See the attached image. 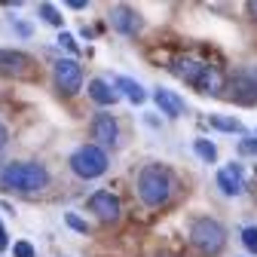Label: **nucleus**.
<instances>
[{
    "mask_svg": "<svg viewBox=\"0 0 257 257\" xmlns=\"http://www.w3.org/2000/svg\"><path fill=\"white\" fill-rule=\"evenodd\" d=\"M49 184V172L40 163H7L0 169V187L16 193H40Z\"/></svg>",
    "mask_w": 257,
    "mask_h": 257,
    "instance_id": "f257e3e1",
    "label": "nucleus"
},
{
    "mask_svg": "<svg viewBox=\"0 0 257 257\" xmlns=\"http://www.w3.org/2000/svg\"><path fill=\"white\" fill-rule=\"evenodd\" d=\"M58 43H61V46H64V49H68V52H74V55H77V52H80V46H77V43H74V37H71V34H68V31H61V37H58Z\"/></svg>",
    "mask_w": 257,
    "mask_h": 257,
    "instance_id": "4be33fe9",
    "label": "nucleus"
},
{
    "mask_svg": "<svg viewBox=\"0 0 257 257\" xmlns=\"http://www.w3.org/2000/svg\"><path fill=\"white\" fill-rule=\"evenodd\" d=\"M64 223H68V227H71V230H77V233H83V236L89 233V223H86L83 217H77L74 211H68V214H64Z\"/></svg>",
    "mask_w": 257,
    "mask_h": 257,
    "instance_id": "6ab92c4d",
    "label": "nucleus"
},
{
    "mask_svg": "<svg viewBox=\"0 0 257 257\" xmlns=\"http://www.w3.org/2000/svg\"><path fill=\"white\" fill-rule=\"evenodd\" d=\"M153 101H156L159 113H166V116H184V110H187L184 98H181L178 92H172V89H156L153 92Z\"/></svg>",
    "mask_w": 257,
    "mask_h": 257,
    "instance_id": "ddd939ff",
    "label": "nucleus"
},
{
    "mask_svg": "<svg viewBox=\"0 0 257 257\" xmlns=\"http://www.w3.org/2000/svg\"><path fill=\"white\" fill-rule=\"evenodd\" d=\"M113 86H116V92H122L132 104H144V101H147L144 86H141L138 80H132V77H116V80H113Z\"/></svg>",
    "mask_w": 257,
    "mask_h": 257,
    "instance_id": "2eb2a0df",
    "label": "nucleus"
},
{
    "mask_svg": "<svg viewBox=\"0 0 257 257\" xmlns=\"http://www.w3.org/2000/svg\"><path fill=\"white\" fill-rule=\"evenodd\" d=\"M251 13H254V16H257V4H251Z\"/></svg>",
    "mask_w": 257,
    "mask_h": 257,
    "instance_id": "cd10ccee",
    "label": "nucleus"
},
{
    "mask_svg": "<svg viewBox=\"0 0 257 257\" xmlns=\"http://www.w3.org/2000/svg\"><path fill=\"white\" fill-rule=\"evenodd\" d=\"M193 150H196V156L202 159V163H214V159H217V147H214L211 141H205V138H196V141H193Z\"/></svg>",
    "mask_w": 257,
    "mask_h": 257,
    "instance_id": "dca6fc26",
    "label": "nucleus"
},
{
    "mask_svg": "<svg viewBox=\"0 0 257 257\" xmlns=\"http://www.w3.org/2000/svg\"><path fill=\"white\" fill-rule=\"evenodd\" d=\"M89 98L95 101V104H101V107H113L116 101H119V92H116V86H110L107 80H101V77H95V80H89Z\"/></svg>",
    "mask_w": 257,
    "mask_h": 257,
    "instance_id": "f8f14e48",
    "label": "nucleus"
},
{
    "mask_svg": "<svg viewBox=\"0 0 257 257\" xmlns=\"http://www.w3.org/2000/svg\"><path fill=\"white\" fill-rule=\"evenodd\" d=\"M7 141H10V128H7L4 122H0V150L7 147Z\"/></svg>",
    "mask_w": 257,
    "mask_h": 257,
    "instance_id": "b1692460",
    "label": "nucleus"
},
{
    "mask_svg": "<svg viewBox=\"0 0 257 257\" xmlns=\"http://www.w3.org/2000/svg\"><path fill=\"white\" fill-rule=\"evenodd\" d=\"M251 80H254V86H257V71H254V74H251Z\"/></svg>",
    "mask_w": 257,
    "mask_h": 257,
    "instance_id": "c85d7f7f",
    "label": "nucleus"
},
{
    "mask_svg": "<svg viewBox=\"0 0 257 257\" xmlns=\"http://www.w3.org/2000/svg\"><path fill=\"white\" fill-rule=\"evenodd\" d=\"M16 31H19V34H25V37H28V34H31V28H28V25H25V22H16Z\"/></svg>",
    "mask_w": 257,
    "mask_h": 257,
    "instance_id": "a878e982",
    "label": "nucleus"
},
{
    "mask_svg": "<svg viewBox=\"0 0 257 257\" xmlns=\"http://www.w3.org/2000/svg\"><path fill=\"white\" fill-rule=\"evenodd\" d=\"M0 71L10 77H31L34 74V58L16 49H0Z\"/></svg>",
    "mask_w": 257,
    "mask_h": 257,
    "instance_id": "1a4fd4ad",
    "label": "nucleus"
},
{
    "mask_svg": "<svg viewBox=\"0 0 257 257\" xmlns=\"http://www.w3.org/2000/svg\"><path fill=\"white\" fill-rule=\"evenodd\" d=\"M239 153H257V141H242L239 144Z\"/></svg>",
    "mask_w": 257,
    "mask_h": 257,
    "instance_id": "5701e85b",
    "label": "nucleus"
},
{
    "mask_svg": "<svg viewBox=\"0 0 257 257\" xmlns=\"http://www.w3.org/2000/svg\"><path fill=\"white\" fill-rule=\"evenodd\" d=\"M211 125L220 128V132H245L239 119H230V116H211Z\"/></svg>",
    "mask_w": 257,
    "mask_h": 257,
    "instance_id": "a211bd4d",
    "label": "nucleus"
},
{
    "mask_svg": "<svg viewBox=\"0 0 257 257\" xmlns=\"http://www.w3.org/2000/svg\"><path fill=\"white\" fill-rule=\"evenodd\" d=\"M55 86L61 95H77L83 86V68L74 58H58L55 61Z\"/></svg>",
    "mask_w": 257,
    "mask_h": 257,
    "instance_id": "423d86ee",
    "label": "nucleus"
},
{
    "mask_svg": "<svg viewBox=\"0 0 257 257\" xmlns=\"http://www.w3.org/2000/svg\"><path fill=\"white\" fill-rule=\"evenodd\" d=\"M89 211H95L104 223H113V220H119L122 205H119V196H116V193L98 190V193H92V196H89Z\"/></svg>",
    "mask_w": 257,
    "mask_h": 257,
    "instance_id": "0eeeda50",
    "label": "nucleus"
},
{
    "mask_svg": "<svg viewBox=\"0 0 257 257\" xmlns=\"http://www.w3.org/2000/svg\"><path fill=\"white\" fill-rule=\"evenodd\" d=\"M10 248V239H7V230H4V223H0V251H7Z\"/></svg>",
    "mask_w": 257,
    "mask_h": 257,
    "instance_id": "393cba45",
    "label": "nucleus"
},
{
    "mask_svg": "<svg viewBox=\"0 0 257 257\" xmlns=\"http://www.w3.org/2000/svg\"><path fill=\"white\" fill-rule=\"evenodd\" d=\"M242 245H245L251 254H257V227H245V230H242Z\"/></svg>",
    "mask_w": 257,
    "mask_h": 257,
    "instance_id": "aec40b11",
    "label": "nucleus"
},
{
    "mask_svg": "<svg viewBox=\"0 0 257 257\" xmlns=\"http://www.w3.org/2000/svg\"><path fill=\"white\" fill-rule=\"evenodd\" d=\"M172 74L181 77V80L190 83V86H196L199 92H217L214 71H211V64H205V61H196V58H178V61L172 64Z\"/></svg>",
    "mask_w": 257,
    "mask_h": 257,
    "instance_id": "39448f33",
    "label": "nucleus"
},
{
    "mask_svg": "<svg viewBox=\"0 0 257 257\" xmlns=\"http://www.w3.org/2000/svg\"><path fill=\"white\" fill-rule=\"evenodd\" d=\"M68 7H71V10H86V0H71Z\"/></svg>",
    "mask_w": 257,
    "mask_h": 257,
    "instance_id": "bb28decb",
    "label": "nucleus"
},
{
    "mask_svg": "<svg viewBox=\"0 0 257 257\" xmlns=\"http://www.w3.org/2000/svg\"><path fill=\"white\" fill-rule=\"evenodd\" d=\"M217 187H220L223 196H239L242 193V166L233 163L227 169H220L217 172Z\"/></svg>",
    "mask_w": 257,
    "mask_h": 257,
    "instance_id": "4468645a",
    "label": "nucleus"
},
{
    "mask_svg": "<svg viewBox=\"0 0 257 257\" xmlns=\"http://www.w3.org/2000/svg\"><path fill=\"white\" fill-rule=\"evenodd\" d=\"M13 254H16V257H37V248L31 245V242H25V239H22V242H16V245H13Z\"/></svg>",
    "mask_w": 257,
    "mask_h": 257,
    "instance_id": "412c9836",
    "label": "nucleus"
},
{
    "mask_svg": "<svg viewBox=\"0 0 257 257\" xmlns=\"http://www.w3.org/2000/svg\"><path fill=\"white\" fill-rule=\"evenodd\" d=\"M37 16H40L46 25H52V28H61V13H58L52 4H37Z\"/></svg>",
    "mask_w": 257,
    "mask_h": 257,
    "instance_id": "f3484780",
    "label": "nucleus"
},
{
    "mask_svg": "<svg viewBox=\"0 0 257 257\" xmlns=\"http://www.w3.org/2000/svg\"><path fill=\"white\" fill-rule=\"evenodd\" d=\"M141 25H144V22H141V16H138L132 7H113V10H110V28L119 31V34H125V37L138 34Z\"/></svg>",
    "mask_w": 257,
    "mask_h": 257,
    "instance_id": "9d476101",
    "label": "nucleus"
},
{
    "mask_svg": "<svg viewBox=\"0 0 257 257\" xmlns=\"http://www.w3.org/2000/svg\"><path fill=\"white\" fill-rule=\"evenodd\" d=\"M71 172L83 181H92V178H101L107 172V153L98 147V144H83L71 153Z\"/></svg>",
    "mask_w": 257,
    "mask_h": 257,
    "instance_id": "20e7f679",
    "label": "nucleus"
},
{
    "mask_svg": "<svg viewBox=\"0 0 257 257\" xmlns=\"http://www.w3.org/2000/svg\"><path fill=\"white\" fill-rule=\"evenodd\" d=\"M190 242L196 245L199 254L214 257V254L223 251V245H227V230H223L214 217H196L190 223Z\"/></svg>",
    "mask_w": 257,
    "mask_h": 257,
    "instance_id": "7ed1b4c3",
    "label": "nucleus"
},
{
    "mask_svg": "<svg viewBox=\"0 0 257 257\" xmlns=\"http://www.w3.org/2000/svg\"><path fill=\"white\" fill-rule=\"evenodd\" d=\"M92 138H95V144H98L101 150L104 147H116V141H119L116 119L110 113H95V119H92Z\"/></svg>",
    "mask_w": 257,
    "mask_h": 257,
    "instance_id": "6e6552de",
    "label": "nucleus"
},
{
    "mask_svg": "<svg viewBox=\"0 0 257 257\" xmlns=\"http://www.w3.org/2000/svg\"><path fill=\"white\" fill-rule=\"evenodd\" d=\"M227 95L233 101H239V104H254L257 101V86H254V80L248 74H236L230 80V92Z\"/></svg>",
    "mask_w": 257,
    "mask_h": 257,
    "instance_id": "9b49d317",
    "label": "nucleus"
},
{
    "mask_svg": "<svg viewBox=\"0 0 257 257\" xmlns=\"http://www.w3.org/2000/svg\"><path fill=\"white\" fill-rule=\"evenodd\" d=\"M172 190H175V181H172L169 169L144 166L138 172V196H141V202L147 208H163L172 199Z\"/></svg>",
    "mask_w": 257,
    "mask_h": 257,
    "instance_id": "f03ea898",
    "label": "nucleus"
}]
</instances>
